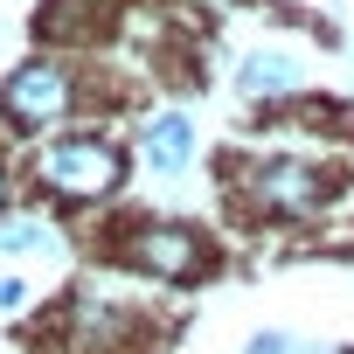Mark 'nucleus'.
<instances>
[{
	"label": "nucleus",
	"instance_id": "obj_5",
	"mask_svg": "<svg viewBox=\"0 0 354 354\" xmlns=\"http://www.w3.org/2000/svg\"><path fill=\"white\" fill-rule=\"evenodd\" d=\"M132 333H139L132 306H118V299H104V292H77V299L63 306V340H70L77 354H118Z\"/></svg>",
	"mask_w": 354,
	"mask_h": 354
},
{
	"label": "nucleus",
	"instance_id": "obj_12",
	"mask_svg": "<svg viewBox=\"0 0 354 354\" xmlns=\"http://www.w3.org/2000/svg\"><path fill=\"white\" fill-rule=\"evenodd\" d=\"M319 354H340V347H319Z\"/></svg>",
	"mask_w": 354,
	"mask_h": 354
},
{
	"label": "nucleus",
	"instance_id": "obj_1",
	"mask_svg": "<svg viewBox=\"0 0 354 354\" xmlns=\"http://www.w3.org/2000/svg\"><path fill=\"white\" fill-rule=\"evenodd\" d=\"M35 188L70 202V209H91V202H111L125 188V146L104 139V132H49L28 160Z\"/></svg>",
	"mask_w": 354,
	"mask_h": 354
},
{
	"label": "nucleus",
	"instance_id": "obj_2",
	"mask_svg": "<svg viewBox=\"0 0 354 354\" xmlns=\"http://www.w3.org/2000/svg\"><path fill=\"white\" fill-rule=\"evenodd\" d=\"M243 209L264 223H313L333 202V167L313 153H257L243 160Z\"/></svg>",
	"mask_w": 354,
	"mask_h": 354
},
{
	"label": "nucleus",
	"instance_id": "obj_9",
	"mask_svg": "<svg viewBox=\"0 0 354 354\" xmlns=\"http://www.w3.org/2000/svg\"><path fill=\"white\" fill-rule=\"evenodd\" d=\"M243 354H299V340H292V333H278V326H264V333H250V340H243Z\"/></svg>",
	"mask_w": 354,
	"mask_h": 354
},
{
	"label": "nucleus",
	"instance_id": "obj_4",
	"mask_svg": "<svg viewBox=\"0 0 354 354\" xmlns=\"http://www.w3.org/2000/svg\"><path fill=\"white\" fill-rule=\"evenodd\" d=\"M77 111V70L63 56H28L0 77V118L15 132H56Z\"/></svg>",
	"mask_w": 354,
	"mask_h": 354
},
{
	"label": "nucleus",
	"instance_id": "obj_11",
	"mask_svg": "<svg viewBox=\"0 0 354 354\" xmlns=\"http://www.w3.org/2000/svg\"><path fill=\"white\" fill-rule=\"evenodd\" d=\"M8 202H15V174H8V160H0V216H8Z\"/></svg>",
	"mask_w": 354,
	"mask_h": 354
},
{
	"label": "nucleus",
	"instance_id": "obj_7",
	"mask_svg": "<svg viewBox=\"0 0 354 354\" xmlns=\"http://www.w3.org/2000/svg\"><path fill=\"white\" fill-rule=\"evenodd\" d=\"M195 118L188 111H153L146 118V132H139V160L153 167V174H188L195 167Z\"/></svg>",
	"mask_w": 354,
	"mask_h": 354
},
{
	"label": "nucleus",
	"instance_id": "obj_3",
	"mask_svg": "<svg viewBox=\"0 0 354 354\" xmlns=\"http://www.w3.org/2000/svg\"><path fill=\"white\" fill-rule=\"evenodd\" d=\"M111 257L125 271L153 278V285H202L216 271V243L195 223H181V216H139V223H125L118 243H111Z\"/></svg>",
	"mask_w": 354,
	"mask_h": 354
},
{
	"label": "nucleus",
	"instance_id": "obj_10",
	"mask_svg": "<svg viewBox=\"0 0 354 354\" xmlns=\"http://www.w3.org/2000/svg\"><path fill=\"white\" fill-rule=\"evenodd\" d=\"M15 306H28V285L21 278H0V313H15Z\"/></svg>",
	"mask_w": 354,
	"mask_h": 354
},
{
	"label": "nucleus",
	"instance_id": "obj_8",
	"mask_svg": "<svg viewBox=\"0 0 354 354\" xmlns=\"http://www.w3.org/2000/svg\"><path fill=\"white\" fill-rule=\"evenodd\" d=\"M56 250V230L42 216H0V257H42Z\"/></svg>",
	"mask_w": 354,
	"mask_h": 354
},
{
	"label": "nucleus",
	"instance_id": "obj_6",
	"mask_svg": "<svg viewBox=\"0 0 354 354\" xmlns=\"http://www.w3.org/2000/svg\"><path fill=\"white\" fill-rule=\"evenodd\" d=\"M306 91V56L285 49V42H264L236 63V97L243 104H278V97H299Z\"/></svg>",
	"mask_w": 354,
	"mask_h": 354
}]
</instances>
